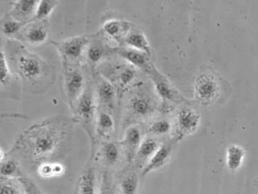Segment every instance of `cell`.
<instances>
[{"label":"cell","instance_id":"cell-28","mask_svg":"<svg viewBox=\"0 0 258 194\" xmlns=\"http://www.w3.org/2000/svg\"><path fill=\"white\" fill-rule=\"evenodd\" d=\"M58 3V2L49 1V0L39 1L34 20H36V21L48 20L51 14L55 10Z\"/></svg>","mask_w":258,"mask_h":194},{"label":"cell","instance_id":"cell-31","mask_svg":"<svg viewBox=\"0 0 258 194\" xmlns=\"http://www.w3.org/2000/svg\"><path fill=\"white\" fill-rule=\"evenodd\" d=\"M171 130V124L166 119H159L153 121L148 127V132L153 135L161 136L168 133Z\"/></svg>","mask_w":258,"mask_h":194},{"label":"cell","instance_id":"cell-19","mask_svg":"<svg viewBox=\"0 0 258 194\" xmlns=\"http://www.w3.org/2000/svg\"><path fill=\"white\" fill-rule=\"evenodd\" d=\"M97 174L93 165H87L83 169L77 182L75 194H99Z\"/></svg>","mask_w":258,"mask_h":194},{"label":"cell","instance_id":"cell-13","mask_svg":"<svg viewBox=\"0 0 258 194\" xmlns=\"http://www.w3.org/2000/svg\"><path fill=\"white\" fill-rule=\"evenodd\" d=\"M146 74L150 77L155 86V91L164 104H166L167 102H176L179 100V97H178V92L176 89L170 84L167 78L158 71L154 65Z\"/></svg>","mask_w":258,"mask_h":194},{"label":"cell","instance_id":"cell-22","mask_svg":"<svg viewBox=\"0 0 258 194\" xmlns=\"http://www.w3.org/2000/svg\"><path fill=\"white\" fill-rule=\"evenodd\" d=\"M161 145L159 141L155 138L150 137V136L143 138L134 159V164H135L137 168L141 167L143 168Z\"/></svg>","mask_w":258,"mask_h":194},{"label":"cell","instance_id":"cell-12","mask_svg":"<svg viewBox=\"0 0 258 194\" xmlns=\"http://www.w3.org/2000/svg\"><path fill=\"white\" fill-rule=\"evenodd\" d=\"M143 139V133L140 126L134 124L126 129L123 139L120 142L128 165H131L134 162Z\"/></svg>","mask_w":258,"mask_h":194},{"label":"cell","instance_id":"cell-14","mask_svg":"<svg viewBox=\"0 0 258 194\" xmlns=\"http://www.w3.org/2000/svg\"><path fill=\"white\" fill-rule=\"evenodd\" d=\"M113 53L118 56L122 60L127 62L136 68L147 72L153 64L150 62V56L146 53L126 46L114 47Z\"/></svg>","mask_w":258,"mask_h":194},{"label":"cell","instance_id":"cell-33","mask_svg":"<svg viewBox=\"0 0 258 194\" xmlns=\"http://www.w3.org/2000/svg\"><path fill=\"white\" fill-rule=\"evenodd\" d=\"M0 194H23L16 179L1 178Z\"/></svg>","mask_w":258,"mask_h":194},{"label":"cell","instance_id":"cell-24","mask_svg":"<svg viewBox=\"0 0 258 194\" xmlns=\"http://www.w3.org/2000/svg\"><path fill=\"white\" fill-rule=\"evenodd\" d=\"M123 43L126 47L146 53L150 57L153 55V50L146 35L142 30H137L135 27L125 38Z\"/></svg>","mask_w":258,"mask_h":194},{"label":"cell","instance_id":"cell-3","mask_svg":"<svg viewBox=\"0 0 258 194\" xmlns=\"http://www.w3.org/2000/svg\"><path fill=\"white\" fill-rule=\"evenodd\" d=\"M75 122L82 126L91 141L92 152L96 143V121L97 116V103L95 96L93 80H88L82 95L78 99L72 109Z\"/></svg>","mask_w":258,"mask_h":194},{"label":"cell","instance_id":"cell-2","mask_svg":"<svg viewBox=\"0 0 258 194\" xmlns=\"http://www.w3.org/2000/svg\"><path fill=\"white\" fill-rule=\"evenodd\" d=\"M8 48L9 59L15 73L28 90L42 92L53 83L55 73L53 65L28 50L19 41L11 39Z\"/></svg>","mask_w":258,"mask_h":194},{"label":"cell","instance_id":"cell-20","mask_svg":"<svg viewBox=\"0 0 258 194\" xmlns=\"http://www.w3.org/2000/svg\"><path fill=\"white\" fill-rule=\"evenodd\" d=\"M172 150H173L172 144H161L158 150L155 152V154L149 159V162L143 167L142 169V176L145 177L149 173L157 171L164 167L170 159Z\"/></svg>","mask_w":258,"mask_h":194},{"label":"cell","instance_id":"cell-11","mask_svg":"<svg viewBox=\"0 0 258 194\" xmlns=\"http://www.w3.org/2000/svg\"><path fill=\"white\" fill-rule=\"evenodd\" d=\"M102 36L99 34L95 36H90V44L86 53V59L90 65V68L96 69V67L103 63L105 58L109 54L113 53L114 47L110 46L107 42L104 41Z\"/></svg>","mask_w":258,"mask_h":194},{"label":"cell","instance_id":"cell-18","mask_svg":"<svg viewBox=\"0 0 258 194\" xmlns=\"http://www.w3.org/2000/svg\"><path fill=\"white\" fill-rule=\"evenodd\" d=\"M200 117L196 111L190 109H183L179 111L176 118L177 139L193 133L199 126Z\"/></svg>","mask_w":258,"mask_h":194},{"label":"cell","instance_id":"cell-1","mask_svg":"<svg viewBox=\"0 0 258 194\" xmlns=\"http://www.w3.org/2000/svg\"><path fill=\"white\" fill-rule=\"evenodd\" d=\"M73 119L52 117L24 130L15 142L13 151L32 162H47L66 140Z\"/></svg>","mask_w":258,"mask_h":194},{"label":"cell","instance_id":"cell-23","mask_svg":"<svg viewBox=\"0 0 258 194\" xmlns=\"http://www.w3.org/2000/svg\"><path fill=\"white\" fill-rule=\"evenodd\" d=\"M115 130L114 116L105 111L98 109L96 121V136L109 139Z\"/></svg>","mask_w":258,"mask_h":194},{"label":"cell","instance_id":"cell-7","mask_svg":"<svg viewBox=\"0 0 258 194\" xmlns=\"http://www.w3.org/2000/svg\"><path fill=\"white\" fill-rule=\"evenodd\" d=\"M61 82L66 101L72 109L84 92L88 80H86L85 74L81 66L63 65Z\"/></svg>","mask_w":258,"mask_h":194},{"label":"cell","instance_id":"cell-26","mask_svg":"<svg viewBox=\"0 0 258 194\" xmlns=\"http://www.w3.org/2000/svg\"><path fill=\"white\" fill-rule=\"evenodd\" d=\"M25 24L13 19L7 14L5 18L1 20V31L7 37L15 39Z\"/></svg>","mask_w":258,"mask_h":194},{"label":"cell","instance_id":"cell-5","mask_svg":"<svg viewBox=\"0 0 258 194\" xmlns=\"http://www.w3.org/2000/svg\"><path fill=\"white\" fill-rule=\"evenodd\" d=\"M90 41V36L78 35L61 40L51 39L50 42L56 48L62 65L81 66L83 59H86Z\"/></svg>","mask_w":258,"mask_h":194},{"label":"cell","instance_id":"cell-30","mask_svg":"<svg viewBox=\"0 0 258 194\" xmlns=\"http://www.w3.org/2000/svg\"><path fill=\"white\" fill-rule=\"evenodd\" d=\"M13 77V71L9 65L8 59H7L5 51L4 48H2V51H1V77H0V84H1L2 89L11 83Z\"/></svg>","mask_w":258,"mask_h":194},{"label":"cell","instance_id":"cell-27","mask_svg":"<svg viewBox=\"0 0 258 194\" xmlns=\"http://www.w3.org/2000/svg\"><path fill=\"white\" fill-rule=\"evenodd\" d=\"M1 176L2 178L16 179L23 175L19 164L14 159H7L1 162Z\"/></svg>","mask_w":258,"mask_h":194},{"label":"cell","instance_id":"cell-9","mask_svg":"<svg viewBox=\"0 0 258 194\" xmlns=\"http://www.w3.org/2000/svg\"><path fill=\"white\" fill-rule=\"evenodd\" d=\"M49 21H34L24 26L20 33L13 40L26 42L32 45H39L45 43L49 39Z\"/></svg>","mask_w":258,"mask_h":194},{"label":"cell","instance_id":"cell-25","mask_svg":"<svg viewBox=\"0 0 258 194\" xmlns=\"http://www.w3.org/2000/svg\"><path fill=\"white\" fill-rule=\"evenodd\" d=\"M245 157V152L238 145H230L226 150V165L231 171H236L242 165Z\"/></svg>","mask_w":258,"mask_h":194},{"label":"cell","instance_id":"cell-16","mask_svg":"<svg viewBox=\"0 0 258 194\" xmlns=\"http://www.w3.org/2000/svg\"><path fill=\"white\" fill-rule=\"evenodd\" d=\"M122 156L124 157V154L120 142L105 141L98 152L96 159L106 168H114L121 162Z\"/></svg>","mask_w":258,"mask_h":194},{"label":"cell","instance_id":"cell-6","mask_svg":"<svg viewBox=\"0 0 258 194\" xmlns=\"http://www.w3.org/2000/svg\"><path fill=\"white\" fill-rule=\"evenodd\" d=\"M102 71H98L104 77H106L115 86L119 98L123 92L132 87L131 85L137 75V68L126 63H105Z\"/></svg>","mask_w":258,"mask_h":194},{"label":"cell","instance_id":"cell-17","mask_svg":"<svg viewBox=\"0 0 258 194\" xmlns=\"http://www.w3.org/2000/svg\"><path fill=\"white\" fill-rule=\"evenodd\" d=\"M38 2L33 0L11 2V10L7 15L19 22L28 24L34 20Z\"/></svg>","mask_w":258,"mask_h":194},{"label":"cell","instance_id":"cell-15","mask_svg":"<svg viewBox=\"0 0 258 194\" xmlns=\"http://www.w3.org/2000/svg\"><path fill=\"white\" fill-rule=\"evenodd\" d=\"M134 28L132 23L126 20L112 18L104 23L102 33L108 39H112L117 43H122Z\"/></svg>","mask_w":258,"mask_h":194},{"label":"cell","instance_id":"cell-29","mask_svg":"<svg viewBox=\"0 0 258 194\" xmlns=\"http://www.w3.org/2000/svg\"><path fill=\"white\" fill-rule=\"evenodd\" d=\"M99 190V194H120L116 181L108 171L102 174Z\"/></svg>","mask_w":258,"mask_h":194},{"label":"cell","instance_id":"cell-34","mask_svg":"<svg viewBox=\"0 0 258 194\" xmlns=\"http://www.w3.org/2000/svg\"><path fill=\"white\" fill-rule=\"evenodd\" d=\"M39 174L43 177H54L53 162H42L38 165Z\"/></svg>","mask_w":258,"mask_h":194},{"label":"cell","instance_id":"cell-10","mask_svg":"<svg viewBox=\"0 0 258 194\" xmlns=\"http://www.w3.org/2000/svg\"><path fill=\"white\" fill-rule=\"evenodd\" d=\"M196 96L201 103H209L215 101L220 95V86L214 76L211 74H201L195 83Z\"/></svg>","mask_w":258,"mask_h":194},{"label":"cell","instance_id":"cell-35","mask_svg":"<svg viewBox=\"0 0 258 194\" xmlns=\"http://www.w3.org/2000/svg\"><path fill=\"white\" fill-rule=\"evenodd\" d=\"M66 171L64 165L60 162H53L54 176H61Z\"/></svg>","mask_w":258,"mask_h":194},{"label":"cell","instance_id":"cell-8","mask_svg":"<svg viewBox=\"0 0 258 194\" xmlns=\"http://www.w3.org/2000/svg\"><path fill=\"white\" fill-rule=\"evenodd\" d=\"M92 80L98 109L105 111L114 116L119 98L115 86L98 71L93 73Z\"/></svg>","mask_w":258,"mask_h":194},{"label":"cell","instance_id":"cell-32","mask_svg":"<svg viewBox=\"0 0 258 194\" xmlns=\"http://www.w3.org/2000/svg\"><path fill=\"white\" fill-rule=\"evenodd\" d=\"M18 182L20 184L21 189H22L23 194H43V191L37 186V183L25 175H22V177L17 179Z\"/></svg>","mask_w":258,"mask_h":194},{"label":"cell","instance_id":"cell-21","mask_svg":"<svg viewBox=\"0 0 258 194\" xmlns=\"http://www.w3.org/2000/svg\"><path fill=\"white\" fill-rule=\"evenodd\" d=\"M120 194H137L140 188V176L135 170H123L116 180Z\"/></svg>","mask_w":258,"mask_h":194},{"label":"cell","instance_id":"cell-4","mask_svg":"<svg viewBox=\"0 0 258 194\" xmlns=\"http://www.w3.org/2000/svg\"><path fill=\"white\" fill-rule=\"evenodd\" d=\"M143 83L133 86L126 103L124 122L137 124L150 118L157 109V103L153 95L145 89Z\"/></svg>","mask_w":258,"mask_h":194}]
</instances>
